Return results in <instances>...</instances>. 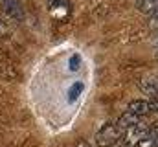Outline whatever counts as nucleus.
<instances>
[{"label": "nucleus", "instance_id": "f257e3e1", "mask_svg": "<svg viewBox=\"0 0 158 147\" xmlns=\"http://www.w3.org/2000/svg\"><path fill=\"white\" fill-rule=\"evenodd\" d=\"M121 136H123V131L118 127V123H109L98 132L96 144L98 147H112L121 140Z\"/></svg>", "mask_w": 158, "mask_h": 147}, {"label": "nucleus", "instance_id": "f03ea898", "mask_svg": "<svg viewBox=\"0 0 158 147\" xmlns=\"http://www.w3.org/2000/svg\"><path fill=\"white\" fill-rule=\"evenodd\" d=\"M145 136H149V127L140 121V123H136L134 127H131L123 132V136H121L123 138V147H136L138 142H142Z\"/></svg>", "mask_w": 158, "mask_h": 147}, {"label": "nucleus", "instance_id": "7ed1b4c3", "mask_svg": "<svg viewBox=\"0 0 158 147\" xmlns=\"http://www.w3.org/2000/svg\"><path fill=\"white\" fill-rule=\"evenodd\" d=\"M48 11L52 19L64 22L70 17V2L68 0H48Z\"/></svg>", "mask_w": 158, "mask_h": 147}, {"label": "nucleus", "instance_id": "20e7f679", "mask_svg": "<svg viewBox=\"0 0 158 147\" xmlns=\"http://www.w3.org/2000/svg\"><path fill=\"white\" fill-rule=\"evenodd\" d=\"M2 6H4V13L15 20H20L22 19V7L17 0H2Z\"/></svg>", "mask_w": 158, "mask_h": 147}, {"label": "nucleus", "instance_id": "39448f33", "mask_svg": "<svg viewBox=\"0 0 158 147\" xmlns=\"http://www.w3.org/2000/svg\"><path fill=\"white\" fill-rule=\"evenodd\" d=\"M127 110L132 112V114H136L138 118H142V116H145V114L151 112V109H149V101H147V99H134V101H131Z\"/></svg>", "mask_w": 158, "mask_h": 147}, {"label": "nucleus", "instance_id": "423d86ee", "mask_svg": "<svg viewBox=\"0 0 158 147\" xmlns=\"http://www.w3.org/2000/svg\"><path fill=\"white\" fill-rule=\"evenodd\" d=\"M136 123H140V118H138L136 114L129 112V110H127V112H123V114H121V118L118 120V127L121 129V131H123V132H125L127 129L134 127Z\"/></svg>", "mask_w": 158, "mask_h": 147}, {"label": "nucleus", "instance_id": "0eeeda50", "mask_svg": "<svg viewBox=\"0 0 158 147\" xmlns=\"http://www.w3.org/2000/svg\"><path fill=\"white\" fill-rule=\"evenodd\" d=\"M140 90H143L147 96H151V98H156L158 96V79L155 77H151V79H143L142 83H140Z\"/></svg>", "mask_w": 158, "mask_h": 147}, {"label": "nucleus", "instance_id": "6e6552de", "mask_svg": "<svg viewBox=\"0 0 158 147\" xmlns=\"http://www.w3.org/2000/svg\"><path fill=\"white\" fill-rule=\"evenodd\" d=\"M81 92H83V83H76V85L70 88V92H68V99H70V101L77 99V96Z\"/></svg>", "mask_w": 158, "mask_h": 147}, {"label": "nucleus", "instance_id": "1a4fd4ad", "mask_svg": "<svg viewBox=\"0 0 158 147\" xmlns=\"http://www.w3.org/2000/svg\"><path fill=\"white\" fill-rule=\"evenodd\" d=\"M9 35H11L9 26H7L6 22H2V20H0V40H2V39H6V37H9Z\"/></svg>", "mask_w": 158, "mask_h": 147}, {"label": "nucleus", "instance_id": "9d476101", "mask_svg": "<svg viewBox=\"0 0 158 147\" xmlns=\"http://www.w3.org/2000/svg\"><path fill=\"white\" fill-rule=\"evenodd\" d=\"M77 65H79V57H77V55H74V57H72V61H70V68H72V70H76V68H77Z\"/></svg>", "mask_w": 158, "mask_h": 147}, {"label": "nucleus", "instance_id": "9b49d317", "mask_svg": "<svg viewBox=\"0 0 158 147\" xmlns=\"http://www.w3.org/2000/svg\"><path fill=\"white\" fill-rule=\"evenodd\" d=\"M77 147H90L86 142H81V144H77Z\"/></svg>", "mask_w": 158, "mask_h": 147}]
</instances>
